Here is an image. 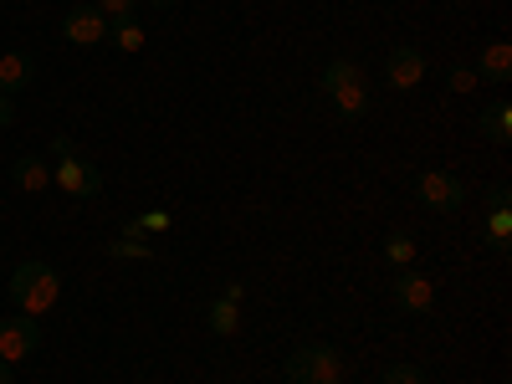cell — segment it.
<instances>
[{
    "mask_svg": "<svg viewBox=\"0 0 512 384\" xmlns=\"http://www.w3.org/2000/svg\"><path fill=\"white\" fill-rule=\"evenodd\" d=\"M390 297H395V308H400V313L425 318V313L436 308V277H431V272H420V267H400L395 282H390Z\"/></svg>",
    "mask_w": 512,
    "mask_h": 384,
    "instance_id": "cell-6",
    "label": "cell"
},
{
    "mask_svg": "<svg viewBox=\"0 0 512 384\" xmlns=\"http://www.w3.org/2000/svg\"><path fill=\"white\" fill-rule=\"evenodd\" d=\"M149 6H175V0H149Z\"/></svg>",
    "mask_w": 512,
    "mask_h": 384,
    "instance_id": "cell-26",
    "label": "cell"
},
{
    "mask_svg": "<svg viewBox=\"0 0 512 384\" xmlns=\"http://www.w3.org/2000/svg\"><path fill=\"white\" fill-rule=\"evenodd\" d=\"M221 297H231V303H241V297H246V282H226V292Z\"/></svg>",
    "mask_w": 512,
    "mask_h": 384,
    "instance_id": "cell-24",
    "label": "cell"
},
{
    "mask_svg": "<svg viewBox=\"0 0 512 384\" xmlns=\"http://www.w3.org/2000/svg\"><path fill=\"white\" fill-rule=\"evenodd\" d=\"M11 303L21 318H47L62 303V277L47 262H21L11 272Z\"/></svg>",
    "mask_w": 512,
    "mask_h": 384,
    "instance_id": "cell-2",
    "label": "cell"
},
{
    "mask_svg": "<svg viewBox=\"0 0 512 384\" xmlns=\"http://www.w3.org/2000/svg\"><path fill=\"white\" fill-rule=\"evenodd\" d=\"M16 123V103H11V93H0V128H11Z\"/></svg>",
    "mask_w": 512,
    "mask_h": 384,
    "instance_id": "cell-23",
    "label": "cell"
},
{
    "mask_svg": "<svg viewBox=\"0 0 512 384\" xmlns=\"http://www.w3.org/2000/svg\"><path fill=\"white\" fill-rule=\"evenodd\" d=\"M205 328L216 338H236L241 333V303H231V297H216V303L205 308Z\"/></svg>",
    "mask_w": 512,
    "mask_h": 384,
    "instance_id": "cell-15",
    "label": "cell"
},
{
    "mask_svg": "<svg viewBox=\"0 0 512 384\" xmlns=\"http://www.w3.org/2000/svg\"><path fill=\"white\" fill-rule=\"evenodd\" d=\"M487 246L492 251L512 246V200H507V185L487 190Z\"/></svg>",
    "mask_w": 512,
    "mask_h": 384,
    "instance_id": "cell-10",
    "label": "cell"
},
{
    "mask_svg": "<svg viewBox=\"0 0 512 384\" xmlns=\"http://www.w3.org/2000/svg\"><path fill=\"white\" fill-rule=\"evenodd\" d=\"M333 384H344V379H333Z\"/></svg>",
    "mask_w": 512,
    "mask_h": 384,
    "instance_id": "cell-27",
    "label": "cell"
},
{
    "mask_svg": "<svg viewBox=\"0 0 512 384\" xmlns=\"http://www.w3.org/2000/svg\"><path fill=\"white\" fill-rule=\"evenodd\" d=\"M93 11H103L108 21H128L139 11V0H93Z\"/></svg>",
    "mask_w": 512,
    "mask_h": 384,
    "instance_id": "cell-20",
    "label": "cell"
},
{
    "mask_svg": "<svg viewBox=\"0 0 512 384\" xmlns=\"http://www.w3.org/2000/svg\"><path fill=\"white\" fill-rule=\"evenodd\" d=\"M108 16L103 11H93V6H72L67 16H62V36L72 41V47H103L108 41Z\"/></svg>",
    "mask_w": 512,
    "mask_h": 384,
    "instance_id": "cell-9",
    "label": "cell"
},
{
    "mask_svg": "<svg viewBox=\"0 0 512 384\" xmlns=\"http://www.w3.org/2000/svg\"><path fill=\"white\" fill-rule=\"evenodd\" d=\"M31 77H36V67H31V57L26 52H0V93H21V88H31Z\"/></svg>",
    "mask_w": 512,
    "mask_h": 384,
    "instance_id": "cell-13",
    "label": "cell"
},
{
    "mask_svg": "<svg viewBox=\"0 0 512 384\" xmlns=\"http://www.w3.org/2000/svg\"><path fill=\"white\" fill-rule=\"evenodd\" d=\"M446 82H451V93H472V88H477V72H472V67H466V62H456Z\"/></svg>",
    "mask_w": 512,
    "mask_h": 384,
    "instance_id": "cell-22",
    "label": "cell"
},
{
    "mask_svg": "<svg viewBox=\"0 0 512 384\" xmlns=\"http://www.w3.org/2000/svg\"><path fill=\"white\" fill-rule=\"evenodd\" d=\"M0 384H16V374H11V364H0Z\"/></svg>",
    "mask_w": 512,
    "mask_h": 384,
    "instance_id": "cell-25",
    "label": "cell"
},
{
    "mask_svg": "<svg viewBox=\"0 0 512 384\" xmlns=\"http://www.w3.org/2000/svg\"><path fill=\"white\" fill-rule=\"evenodd\" d=\"M415 251H420V246H415L410 231H390V236H384V262H390L395 272H400V267H415Z\"/></svg>",
    "mask_w": 512,
    "mask_h": 384,
    "instance_id": "cell-17",
    "label": "cell"
},
{
    "mask_svg": "<svg viewBox=\"0 0 512 384\" xmlns=\"http://www.w3.org/2000/svg\"><path fill=\"white\" fill-rule=\"evenodd\" d=\"M287 379L292 384H333V379H349V359L338 354L333 344H297L287 354Z\"/></svg>",
    "mask_w": 512,
    "mask_h": 384,
    "instance_id": "cell-4",
    "label": "cell"
},
{
    "mask_svg": "<svg viewBox=\"0 0 512 384\" xmlns=\"http://www.w3.org/2000/svg\"><path fill=\"white\" fill-rule=\"evenodd\" d=\"M108 256H113V262H154V246L139 241V236H113Z\"/></svg>",
    "mask_w": 512,
    "mask_h": 384,
    "instance_id": "cell-19",
    "label": "cell"
},
{
    "mask_svg": "<svg viewBox=\"0 0 512 384\" xmlns=\"http://www.w3.org/2000/svg\"><path fill=\"white\" fill-rule=\"evenodd\" d=\"M384 384H425V369H415V364H390V369H384Z\"/></svg>",
    "mask_w": 512,
    "mask_h": 384,
    "instance_id": "cell-21",
    "label": "cell"
},
{
    "mask_svg": "<svg viewBox=\"0 0 512 384\" xmlns=\"http://www.w3.org/2000/svg\"><path fill=\"white\" fill-rule=\"evenodd\" d=\"M318 93L338 108L344 123H359L369 108H374V88H369V72L349 57H333L323 72H318Z\"/></svg>",
    "mask_w": 512,
    "mask_h": 384,
    "instance_id": "cell-1",
    "label": "cell"
},
{
    "mask_svg": "<svg viewBox=\"0 0 512 384\" xmlns=\"http://www.w3.org/2000/svg\"><path fill=\"white\" fill-rule=\"evenodd\" d=\"M466 180H456L451 169H425V175H415V200L425 210H441V216H451V210L466 205Z\"/></svg>",
    "mask_w": 512,
    "mask_h": 384,
    "instance_id": "cell-5",
    "label": "cell"
},
{
    "mask_svg": "<svg viewBox=\"0 0 512 384\" xmlns=\"http://www.w3.org/2000/svg\"><path fill=\"white\" fill-rule=\"evenodd\" d=\"M108 41H113V52H123V57H139L144 47H149V31H144V21H113L108 26Z\"/></svg>",
    "mask_w": 512,
    "mask_h": 384,
    "instance_id": "cell-14",
    "label": "cell"
},
{
    "mask_svg": "<svg viewBox=\"0 0 512 384\" xmlns=\"http://www.w3.org/2000/svg\"><path fill=\"white\" fill-rule=\"evenodd\" d=\"M477 82H497V88H507V82H512V41H487V47H482V57H477Z\"/></svg>",
    "mask_w": 512,
    "mask_h": 384,
    "instance_id": "cell-11",
    "label": "cell"
},
{
    "mask_svg": "<svg viewBox=\"0 0 512 384\" xmlns=\"http://www.w3.org/2000/svg\"><path fill=\"white\" fill-rule=\"evenodd\" d=\"M52 154H57V164H52V185H57L62 195H72V200H93V195H103V169H98L88 154H77L67 134L52 139Z\"/></svg>",
    "mask_w": 512,
    "mask_h": 384,
    "instance_id": "cell-3",
    "label": "cell"
},
{
    "mask_svg": "<svg viewBox=\"0 0 512 384\" xmlns=\"http://www.w3.org/2000/svg\"><path fill=\"white\" fill-rule=\"evenodd\" d=\"M169 226H175V221H169V210H144V216H134V221L123 226V236H139V241H149V236H164Z\"/></svg>",
    "mask_w": 512,
    "mask_h": 384,
    "instance_id": "cell-18",
    "label": "cell"
},
{
    "mask_svg": "<svg viewBox=\"0 0 512 384\" xmlns=\"http://www.w3.org/2000/svg\"><path fill=\"white\" fill-rule=\"evenodd\" d=\"M384 82H390L395 93H415L420 82H425V52L420 47H395L390 57H384Z\"/></svg>",
    "mask_w": 512,
    "mask_h": 384,
    "instance_id": "cell-8",
    "label": "cell"
},
{
    "mask_svg": "<svg viewBox=\"0 0 512 384\" xmlns=\"http://www.w3.org/2000/svg\"><path fill=\"white\" fill-rule=\"evenodd\" d=\"M11 180H16L21 195H47V190H52V164H41L36 154H21V159L11 164Z\"/></svg>",
    "mask_w": 512,
    "mask_h": 384,
    "instance_id": "cell-12",
    "label": "cell"
},
{
    "mask_svg": "<svg viewBox=\"0 0 512 384\" xmlns=\"http://www.w3.org/2000/svg\"><path fill=\"white\" fill-rule=\"evenodd\" d=\"M41 349V328L36 318H0V364H26Z\"/></svg>",
    "mask_w": 512,
    "mask_h": 384,
    "instance_id": "cell-7",
    "label": "cell"
},
{
    "mask_svg": "<svg viewBox=\"0 0 512 384\" xmlns=\"http://www.w3.org/2000/svg\"><path fill=\"white\" fill-rule=\"evenodd\" d=\"M482 134H487V144H497V149H507L512 144V103H492V108H482Z\"/></svg>",
    "mask_w": 512,
    "mask_h": 384,
    "instance_id": "cell-16",
    "label": "cell"
}]
</instances>
